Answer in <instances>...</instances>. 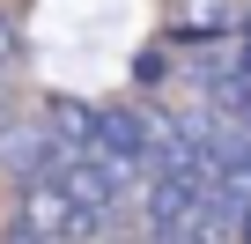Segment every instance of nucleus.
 <instances>
[{
	"label": "nucleus",
	"mask_w": 251,
	"mask_h": 244,
	"mask_svg": "<svg viewBox=\"0 0 251 244\" xmlns=\"http://www.w3.org/2000/svg\"><path fill=\"white\" fill-rule=\"evenodd\" d=\"M15 215H23V222H30L45 244H111V229H118V222L89 215V207H81L67 185H52V178H45V185H23Z\"/></svg>",
	"instance_id": "nucleus-1"
},
{
	"label": "nucleus",
	"mask_w": 251,
	"mask_h": 244,
	"mask_svg": "<svg viewBox=\"0 0 251 244\" xmlns=\"http://www.w3.org/2000/svg\"><path fill=\"white\" fill-rule=\"evenodd\" d=\"M37 118H45V134L59 141V156H103V104L52 89V96L37 104Z\"/></svg>",
	"instance_id": "nucleus-2"
},
{
	"label": "nucleus",
	"mask_w": 251,
	"mask_h": 244,
	"mask_svg": "<svg viewBox=\"0 0 251 244\" xmlns=\"http://www.w3.org/2000/svg\"><path fill=\"white\" fill-rule=\"evenodd\" d=\"M59 141L45 134V118H23V126H0V170H8L15 185H45L59 170Z\"/></svg>",
	"instance_id": "nucleus-3"
},
{
	"label": "nucleus",
	"mask_w": 251,
	"mask_h": 244,
	"mask_svg": "<svg viewBox=\"0 0 251 244\" xmlns=\"http://www.w3.org/2000/svg\"><path fill=\"white\" fill-rule=\"evenodd\" d=\"M170 74H177V52H170V45H148V52L133 59V89H141V96L170 89Z\"/></svg>",
	"instance_id": "nucleus-4"
},
{
	"label": "nucleus",
	"mask_w": 251,
	"mask_h": 244,
	"mask_svg": "<svg viewBox=\"0 0 251 244\" xmlns=\"http://www.w3.org/2000/svg\"><path fill=\"white\" fill-rule=\"evenodd\" d=\"M23 59V30H15V15H0V74H8Z\"/></svg>",
	"instance_id": "nucleus-5"
},
{
	"label": "nucleus",
	"mask_w": 251,
	"mask_h": 244,
	"mask_svg": "<svg viewBox=\"0 0 251 244\" xmlns=\"http://www.w3.org/2000/svg\"><path fill=\"white\" fill-rule=\"evenodd\" d=\"M236 244H251V215H244V229H236Z\"/></svg>",
	"instance_id": "nucleus-6"
}]
</instances>
